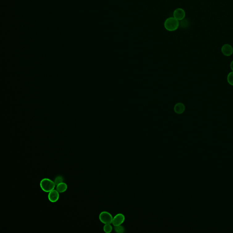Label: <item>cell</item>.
Returning a JSON list of instances; mask_svg holds the SVG:
<instances>
[{"instance_id": "1", "label": "cell", "mask_w": 233, "mask_h": 233, "mask_svg": "<svg viewBox=\"0 0 233 233\" xmlns=\"http://www.w3.org/2000/svg\"><path fill=\"white\" fill-rule=\"evenodd\" d=\"M179 26V21L173 17L167 18L164 23L165 28L169 31H175L178 29Z\"/></svg>"}, {"instance_id": "2", "label": "cell", "mask_w": 233, "mask_h": 233, "mask_svg": "<svg viewBox=\"0 0 233 233\" xmlns=\"http://www.w3.org/2000/svg\"><path fill=\"white\" fill-rule=\"evenodd\" d=\"M56 185L54 181L48 178H44L40 182V187L45 192L49 193L54 189Z\"/></svg>"}, {"instance_id": "3", "label": "cell", "mask_w": 233, "mask_h": 233, "mask_svg": "<svg viewBox=\"0 0 233 233\" xmlns=\"http://www.w3.org/2000/svg\"><path fill=\"white\" fill-rule=\"evenodd\" d=\"M100 221L104 224H111L113 222V217L110 213L102 211L99 216Z\"/></svg>"}, {"instance_id": "4", "label": "cell", "mask_w": 233, "mask_h": 233, "mask_svg": "<svg viewBox=\"0 0 233 233\" xmlns=\"http://www.w3.org/2000/svg\"><path fill=\"white\" fill-rule=\"evenodd\" d=\"M125 218L123 214L119 213L113 217L112 224L114 226L122 225L125 221Z\"/></svg>"}, {"instance_id": "5", "label": "cell", "mask_w": 233, "mask_h": 233, "mask_svg": "<svg viewBox=\"0 0 233 233\" xmlns=\"http://www.w3.org/2000/svg\"><path fill=\"white\" fill-rule=\"evenodd\" d=\"M173 18L178 21H182L185 17V12L182 8H177L173 11Z\"/></svg>"}, {"instance_id": "6", "label": "cell", "mask_w": 233, "mask_h": 233, "mask_svg": "<svg viewBox=\"0 0 233 233\" xmlns=\"http://www.w3.org/2000/svg\"><path fill=\"white\" fill-rule=\"evenodd\" d=\"M49 200L52 203H55L59 198V193L57 190H52L50 192L48 195Z\"/></svg>"}, {"instance_id": "7", "label": "cell", "mask_w": 233, "mask_h": 233, "mask_svg": "<svg viewBox=\"0 0 233 233\" xmlns=\"http://www.w3.org/2000/svg\"><path fill=\"white\" fill-rule=\"evenodd\" d=\"M221 52L225 56H230L233 53V48L231 45L226 44L222 46Z\"/></svg>"}, {"instance_id": "8", "label": "cell", "mask_w": 233, "mask_h": 233, "mask_svg": "<svg viewBox=\"0 0 233 233\" xmlns=\"http://www.w3.org/2000/svg\"><path fill=\"white\" fill-rule=\"evenodd\" d=\"M185 106L183 103H178L174 107V111L178 114H181L185 111Z\"/></svg>"}, {"instance_id": "9", "label": "cell", "mask_w": 233, "mask_h": 233, "mask_svg": "<svg viewBox=\"0 0 233 233\" xmlns=\"http://www.w3.org/2000/svg\"><path fill=\"white\" fill-rule=\"evenodd\" d=\"M67 189H68V185L64 182H62L56 185V190L60 193H64L67 190Z\"/></svg>"}, {"instance_id": "10", "label": "cell", "mask_w": 233, "mask_h": 233, "mask_svg": "<svg viewBox=\"0 0 233 233\" xmlns=\"http://www.w3.org/2000/svg\"><path fill=\"white\" fill-rule=\"evenodd\" d=\"M115 231L118 233H123L125 232V229L121 225L115 226L114 227Z\"/></svg>"}, {"instance_id": "11", "label": "cell", "mask_w": 233, "mask_h": 233, "mask_svg": "<svg viewBox=\"0 0 233 233\" xmlns=\"http://www.w3.org/2000/svg\"><path fill=\"white\" fill-rule=\"evenodd\" d=\"M113 227L111 224H105L103 227V231L106 233H110L113 231Z\"/></svg>"}, {"instance_id": "12", "label": "cell", "mask_w": 233, "mask_h": 233, "mask_svg": "<svg viewBox=\"0 0 233 233\" xmlns=\"http://www.w3.org/2000/svg\"><path fill=\"white\" fill-rule=\"evenodd\" d=\"M227 81L230 85L233 86V71L229 73L228 75Z\"/></svg>"}, {"instance_id": "13", "label": "cell", "mask_w": 233, "mask_h": 233, "mask_svg": "<svg viewBox=\"0 0 233 233\" xmlns=\"http://www.w3.org/2000/svg\"><path fill=\"white\" fill-rule=\"evenodd\" d=\"M63 180H64V179H63V177H62V176H58L55 178L54 182L55 185H57L58 184L63 182Z\"/></svg>"}, {"instance_id": "14", "label": "cell", "mask_w": 233, "mask_h": 233, "mask_svg": "<svg viewBox=\"0 0 233 233\" xmlns=\"http://www.w3.org/2000/svg\"><path fill=\"white\" fill-rule=\"evenodd\" d=\"M231 68L233 71V61H232L231 63Z\"/></svg>"}]
</instances>
